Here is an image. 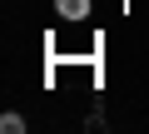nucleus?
<instances>
[{"instance_id": "obj_2", "label": "nucleus", "mask_w": 149, "mask_h": 134, "mask_svg": "<svg viewBox=\"0 0 149 134\" xmlns=\"http://www.w3.org/2000/svg\"><path fill=\"white\" fill-rule=\"evenodd\" d=\"M0 134H25V119L5 109V114H0Z\"/></svg>"}, {"instance_id": "obj_1", "label": "nucleus", "mask_w": 149, "mask_h": 134, "mask_svg": "<svg viewBox=\"0 0 149 134\" xmlns=\"http://www.w3.org/2000/svg\"><path fill=\"white\" fill-rule=\"evenodd\" d=\"M60 15L65 20H85L90 15V0H60Z\"/></svg>"}]
</instances>
